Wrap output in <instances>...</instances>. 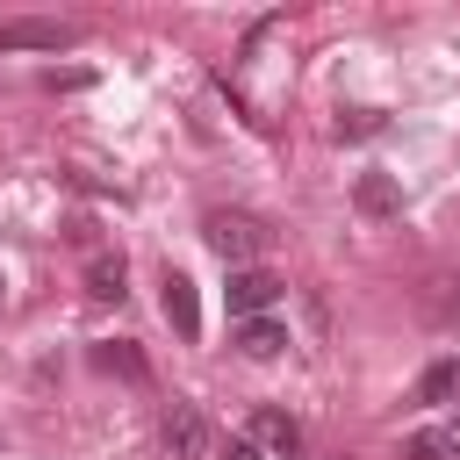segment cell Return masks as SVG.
<instances>
[{"instance_id":"cell-1","label":"cell","mask_w":460,"mask_h":460,"mask_svg":"<svg viewBox=\"0 0 460 460\" xmlns=\"http://www.w3.org/2000/svg\"><path fill=\"white\" fill-rule=\"evenodd\" d=\"M201 237H208V252L237 273V266H259L266 259V244H273V230L252 216V208H208L201 216Z\"/></svg>"},{"instance_id":"cell-2","label":"cell","mask_w":460,"mask_h":460,"mask_svg":"<svg viewBox=\"0 0 460 460\" xmlns=\"http://www.w3.org/2000/svg\"><path fill=\"white\" fill-rule=\"evenodd\" d=\"M158 446L172 453V460H201L208 453V417H201V402H165V417H158Z\"/></svg>"},{"instance_id":"cell-3","label":"cell","mask_w":460,"mask_h":460,"mask_svg":"<svg viewBox=\"0 0 460 460\" xmlns=\"http://www.w3.org/2000/svg\"><path fill=\"white\" fill-rule=\"evenodd\" d=\"M79 22H50V14H7L0 22V50H72Z\"/></svg>"},{"instance_id":"cell-4","label":"cell","mask_w":460,"mask_h":460,"mask_svg":"<svg viewBox=\"0 0 460 460\" xmlns=\"http://www.w3.org/2000/svg\"><path fill=\"white\" fill-rule=\"evenodd\" d=\"M280 288H288L280 273H266V266H237L230 288H223V302H230V316L244 323V316H266V309L280 302Z\"/></svg>"},{"instance_id":"cell-5","label":"cell","mask_w":460,"mask_h":460,"mask_svg":"<svg viewBox=\"0 0 460 460\" xmlns=\"http://www.w3.org/2000/svg\"><path fill=\"white\" fill-rule=\"evenodd\" d=\"M158 302H165V323L194 345L201 338V295H194V280L180 273V266H165V280H158Z\"/></svg>"},{"instance_id":"cell-6","label":"cell","mask_w":460,"mask_h":460,"mask_svg":"<svg viewBox=\"0 0 460 460\" xmlns=\"http://www.w3.org/2000/svg\"><path fill=\"white\" fill-rule=\"evenodd\" d=\"M352 208L374 216V223H381V216H402V180H395V172H359V180H352Z\"/></svg>"},{"instance_id":"cell-7","label":"cell","mask_w":460,"mask_h":460,"mask_svg":"<svg viewBox=\"0 0 460 460\" xmlns=\"http://www.w3.org/2000/svg\"><path fill=\"white\" fill-rule=\"evenodd\" d=\"M230 345H237L244 359H280V352H288V323H280V316H244V323L230 331Z\"/></svg>"},{"instance_id":"cell-8","label":"cell","mask_w":460,"mask_h":460,"mask_svg":"<svg viewBox=\"0 0 460 460\" xmlns=\"http://www.w3.org/2000/svg\"><path fill=\"white\" fill-rule=\"evenodd\" d=\"M86 359H93L101 374H115V381H129V388H144V381H151V359H144V352H137L129 338H101V345H93Z\"/></svg>"},{"instance_id":"cell-9","label":"cell","mask_w":460,"mask_h":460,"mask_svg":"<svg viewBox=\"0 0 460 460\" xmlns=\"http://www.w3.org/2000/svg\"><path fill=\"white\" fill-rule=\"evenodd\" d=\"M266 453H280V460H302V424L288 417V410H252V424H244Z\"/></svg>"},{"instance_id":"cell-10","label":"cell","mask_w":460,"mask_h":460,"mask_svg":"<svg viewBox=\"0 0 460 460\" xmlns=\"http://www.w3.org/2000/svg\"><path fill=\"white\" fill-rule=\"evenodd\" d=\"M410 402H424V410H438V402H460V359H431V367L417 374Z\"/></svg>"},{"instance_id":"cell-11","label":"cell","mask_w":460,"mask_h":460,"mask_svg":"<svg viewBox=\"0 0 460 460\" xmlns=\"http://www.w3.org/2000/svg\"><path fill=\"white\" fill-rule=\"evenodd\" d=\"M122 280H129L122 252H101V259L86 266V295H93V302H122Z\"/></svg>"},{"instance_id":"cell-12","label":"cell","mask_w":460,"mask_h":460,"mask_svg":"<svg viewBox=\"0 0 460 460\" xmlns=\"http://www.w3.org/2000/svg\"><path fill=\"white\" fill-rule=\"evenodd\" d=\"M402 460H460V431H417L402 446Z\"/></svg>"},{"instance_id":"cell-13","label":"cell","mask_w":460,"mask_h":460,"mask_svg":"<svg viewBox=\"0 0 460 460\" xmlns=\"http://www.w3.org/2000/svg\"><path fill=\"white\" fill-rule=\"evenodd\" d=\"M381 129V108H352L345 122H338V137H374Z\"/></svg>"},{"instance_id":"cell-14","label":"cell","mask_w":460,"mask_h":460,"mask_svg":"<svg viewBox=\"0 0 460 460\" xmlns=\"http://www.w3.org/2000/svg\"><path fill=\"white\" fill-rule=\"evenodd\" d=\"M43 86H50V93H79V86H86V72H43Z\"/></svg>"},{"instance_id":"cell-15","label":"cell","mask_w":460,"mask_h":460,"mask_svg":"<svg viewBox=\"0 0 460 460\" xmlns=\"http://www.w3.org/2000/svg\"><path fill=\"white\" fill-rule=\"evenodd\" d=\"M223 460H259V438H252V431H237V438L223 446Z\"/></svg>"},{"instance_id":"cell-16","label":"cell","mask_w":460,"mask_h":460,"mask_svg":"<svg viewBox=\"0 0 460 460\" xmlns=\"http://www.w3.org/2000/svg\"><path fill=\"white\" fill-rule=\"evenodd\" d=\"M0 288H7V280H0Z\"/></svg>"}]
</instances>
